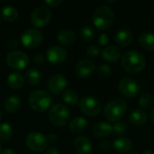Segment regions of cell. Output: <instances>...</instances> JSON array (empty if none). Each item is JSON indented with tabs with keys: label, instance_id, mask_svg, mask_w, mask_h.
Returning <instances> with one entry per match:
<instances>
[{
	"label": "cell",
	"instance_id": "36",
	"mask_svg": "<svg viewBox=\"0 0 154 154\" xmlns=\"http://www.w3.org/2000/svg\"><path fill=\"white\" fill-rule=\"evenodd\" d=\"M108 42H109V38H108V35L106 34V33H102L99 36V38H98V43H99L100 46H106V45H107Z\"/></svg>",
	"mask_w": 154,
	"mask_h": 154
},
{
	"label": "cell",
	"instance_id": "34",
	"mask_svg": "<svg viewBox=\"0 0 154 154\" xmlns=\"http://www.w3.org/2000/svg\"><path fill=\"white\" fill-rule=\"evenodd\" d=\"M86 52L88 54V57H91V58H96L97 57L99 54H100V50L97 46L96 45H88L86 49Z\"/></svg>",
	"mask_w": 154,
	"mask_h": 154
},
{
	"label": "cell",
	"instance_id": "4",
	"mask_svg": "<svg viewBox=\"0 0 154 154\" xmlns=\"http://www.w3.org/2000/svg\"><path fill=\"white\" fill-rule=\"evenodd\" d=\"M52 98L51 95L44 90L32 91L28 98V103L33 111L42 113L48 110L51 105Z\"/></svg>",
	"mask_w": 154,
	"mask_h": 154
},
{
	"label": "cell",
	"instance_id": "47",
	"mask_svg": "<svg viewBox=\"0 0 154 154\" xmlns=\"http://www.w3.org/2000/svg\"><path fill=\"white\" fill-rule=\"evenodd\" d=\"M131 154H136V153H131Z\"/></svg>",
	"mask_w": 154,
	"mask_h": 154
},
{
	"label": "cell",
	"instance_id": "8",
	"mask_svg": "<svg viewBox=\"0 0 154 154\" xmlns=\"http://www.w3.org/2000/svg\"><path fill=\"white\" fill-rule=\"evenodd\" d=\"M118 90L119 92L127 98L136 97L140 91V85L132 78H124L118 83Z\"/></svg>",
	"mask_w": 154,
	"mask_h": 154
},
{
	"label": "cell",
	"instance_id": "3",
	"mask_svg": "<svg viewBox=\"0 0 154 154\" xmlns=\"http://www.w3.org/2000/svg\"><path fill=\"white\" fill-rule=\"evenodd\" d=\"M114 11L110 6L106 5L98 6L93 14V23L95 26L100 31L109 29L114 23Z\"/></svg>",
	"mask_w": 154,
	"mask_h": 154
},
{
	"label": "cell",
	"instance_id": "44",
	"mask_svg": "<svg viewBox=\"0 0 154 154\" xmlns=\"http://www.w3.org/2000/svg\"><path fill=\"white\" fill-rule=\"evenodd\" d=\"M150 117H151V120L154 123V108L152 110V112L150 114Z\"/></svg>",
	"mask_w": 154,
	"mask_h": 154
},
{
	"label": "cell",
	"instance_id": "9",
	"mask_svg": "<svg viewBox=\"0 0 154 154\" xmlns=\"http://www.w3.org/2000/svg\"><path fill=\"white\" fill-rule=\"evenodd\" d=\"M5 61L12 69H23L28 66L30 60L25 52L20 51H12L6 55Z\"/></svg>",
	"mask_w": 154,
	"mask_h": 154
},
{
	"label": "cell",
	"instance_id": "1",
	"mask_svg": "<svg viewBox=\"0 0 154 154\" xmlns=\"http://www.w3.org/2000/svg\"><path fill=\"white\" fill-rule=\"evenodd\" d=\"M121 65L129 74H139L146 66V59L138 51H128L121 57Z\"/></svg>",
	"mask_w": 154,
	"mask_h": 154
},
{
	"label": "cell",
	"instance_id": "11",
	"mask_svg": "<svg viewBox=\"0 0 154 154\" xmlns=\"http://www.w3.org/2000/svg\"><path fill=\"white\" fill-rule=\"evenodd\" d=\"M51 20V13L45 6H39L31 14V22L36 27L46 26Z\"/></svg>",
	"mask_w": 154,
	"mask_h": 154
},
{
	"label": "cell",
	"instance_id": "6",
	"mask_svg": "<svg viewBox=\"0 0 154 154\" xmlns=\"http://www.w3.org/2000/svg\"><path fill=\"white\" fill-rule=\"evenodd\" d=\"M25 144L31 151L42 152L48 147L49 141L44 134L38 132H32L26 135Z\"/></svg>",
	"mask_w": 154,
	"mask_h": 154
},
{
	"label": "cell",
	"instance_id": "32",
	"mask_svg": "<svg viewBox=\"0 0 154 154\" xmlns=\"http://www.w3.org/2000/svg\"><path fill=\"white\" fill-rule=\"evenodd\" d=\"M97 73L100 78H107L112 74V68L106 63H101L97 68Z\"/></svg>",
	"mask_w": 154,
	"mask_h": 154
},
{
	"label": "cell",
	"instance_id": "45",
	"mask_svg": "<svg viewBox=\"0 0 154 154\" xmlns=\"http://www.w3.org/2000/svg\"><path fill=\"white\" fill-rule=\"evenodd\" d=\"M1 118H2V113H1V111H0V120H1Z\"/></svg>",
	"mask_w": 154,
	"mask_h": 154
},
{
	"label": "cell",
	"instance_id": "21",
	"mask_svg": "<svg viewBox=\"0 0 154 154\" xmlns=\"http://www.w3.org/2000/svg\"><path fill=\"white\" fill-rule=\"evenodd\" d=\"M113 148L120 153H127L133 149V143L125 137H119L113 143Z\"/></svg>",
	"mask_w": 154,
	"mask_h": 154
},
{
	"label": "cell",
	"instance_id": "5",
	"mask_svg": "<svg viewBox=\"0 0 154 154\" xmlns=\"http://www.w3.org/2000/svg\"><path fill=\"white\" fill-rule=\"evenodd\" d=\"M49 119L56 126H64L69 120V111L64 105L56 104L49 111Z\"/></svg>",
	"mask_w": 154,
	"mask_h": 154
},
{
	"label": "cell",
	"instance_id": "39",
	"mask_svg": "<svg viewBox=\"0 0 154 154\" xmlns=\"http://www.w3.org/2000/svg\"><path fill=\"white\" fill-rule=\"evenodd\" d=\"M7 45H8V47H9L11 50H14V49H16V48L18 47L19 42H18L16 40H10V41L8 42Z\"/></svg>",
	"mask_w": 154,
	"mask_h": 154
},
{
	"label": "cell",
	"instance_id": "25",
	"mask_svg": "<svg viewBox=\"0 0 154 154\" xmlns=\"http://www.w3.org/2000/svg\"><path fill=\"white\" fill-rule=\"evenodd\" d=\"M5 108L7 112L14 114L20 110L21 108V100L16 96H10L5 98L4 103Z\"/></svg>",
	"mask_w": 154,
	"mask_h": 154
},
{
	"label": "cell",
	"instance_id": "29",
	"mask_svg": "<svg viewBox=\"0 0 154 154\" xmlns=\"http://www.w3.org/2000/svg\"><path fill=\"white\" fill-rule=\"evenodd\" d=\"M95 36H96V32L91 26L85 25L80 29V37L84 42H92Z\"/></svg>",
	"mask_w": 154,
	"mask_h": 154
},
{
	"label": "cell",
	"instance_id": "30",
	"mask_svg": "<svg viewBox=\"0 0 154 154\" xmlns=\"http://www.w3.org/2000/svg\"><path fill=\"white\" fill-rule=\"evenodd\" d=\"M139 106L143 109H150L153 105V97L151 93L144 92L140 96Z\"/></svg>",
	"mask_w": 154,
	"mask_h": 154
},
{
	"label": "cell",
	"instance_id": "22",
	"mask_svg": "<svg viewBox=\"0 0 154 154\" xmlns=\"http://www.w3.org/2000/svg\"><path fill=\"white\" fill-rule=\"evenodd\" d=\"M23 76L18 71H14L10 73L9 76L7 77V85L12 89H19L23 86Z\"/></svg>",
	"mask_w": 154,
	"mask_h": 154
},
{
	"label": "cell",
	"instance_id": "33",
	"mask_svg": "<svg viewBox=\"0 0 154 154\" xmlns=\"http://www.w3.org/2000/svg\"><path fill=\"white\" fill-rule=\"evenodd\" d=\"M128 130V125L124 121H118L113 125V132L117 134H125Z\"/></svg>",
	"mask_w": 154,
	"mask_h": 154
},
{
	"label": "cell",
	"instance_id": "46",
	"mask_svg": "<svg viewBox=\"0 0 154 154\" xmlns=\"http://www.w3.org/2000/svg\"><path fill=\"white\" fill-rule=\"evenodd\" d=\"M1 149H2V148H1V144H0V153H1V152H2V151H1Z\"/></svg>",
	"mask_w": 154,
	"mask_h": 154
},
{
	"label": "cell",
	"instance_id": "40",
	"mask_svg": "<svg viewBox=\"0 0 154 154\" xmlns=\"http://www.w3.org/2000/svg\"><path fill=\"white\" fill-rule=\"evenodd\" d=\"M47 138H48V141L49 142L53 143L58 141V135L56 134H49V136Z\"/></svg>",
	"mask_w": 154,
	"mask_h": 154
},
{
	"label": "cell",
	"instance_id": "13",
	"mask_svg": "<svg viewBox=\"0 0 154 154\" xmlns=\"http://www.w3.org/2000/svg\"><path fill=\"white\" fill-rule=\"evenodd\" d=\"M68 53L66 50L60 46H51L47 50L46 59L49 62L54 65L64 62L67 59Z\"/></svg>",
	"mask_w": 154,
	"mask_h": 154
},
{
	"label": "cell",
	"instance_id": "38",
	"mask_svg": "<svg viewBox=\"0 0 154 154\" xmlns=\"http://www.w3.org/2000/svg\"><path fill=\"white\" fill-rule=\"evenodd\" d=\"M34 62L38 65H42L45 62V57L42 54L38 53L34 56Z\"/></svg>",
	"mask_w": 154,
	"mask_h": 154
},
{
	"label": "cell",
	"instance_id": "26",
	"mask_svg": "<svg viewBox=\"0 0 154 154\" xmlns=\"http://www.w3.org/2000/svg\"><path fill=\"white\" fill-rule=\"evenodd\" d=\"M2 17L7 22H14L18 17V11L13 5H5L1 11Z\"/></svg>",
	"mask_w": 154,
	"mask_h": 154
},
{
	"label": "cell",
	"instance_id": "17",
	"mask_svg": "<svg viewBox=\"0 0 154 154\" xmlns=\"http://www.w3.org/2000/svg\"><path fill=\"white\" fill-rule=\"evenodd\" d=\"M92 132L97 138H106L113 133V125L106 122H98L93 126Z\"/></svg>",
	"mask_w": 154,
	"mask_h": 154
},
{
	"label": "cell",
	"instance_id": "41",
	"mask_svg": "<svg viewBox=\"0 0 154 154\" xmlns=\"http://www.w3.org/2000/svg\"><path fill=\"white\" fill-rule=\"evenodd\" d=\"M45 154H60V152L56 147H51L47 150Z\"/></svg>",
	"mask_w": 154,
	"mask_h": 154
},
{
	"label": "cell",
	"instance_id": "42",
	"mask_svg": "<svg viewBox=\"0 0 154 154\" xmlns=\"http://www.w3.org/2000/svg\"><path fill=\"white\" fill-rule=\"evenodd\" d=\"M0 154H15V152L12 149H5L1 152Z\"/></svg>",
	"mask_w": 154,
	"mask_h": 154
},
{
	"label": "cell",
	"instance_id": "35",
	"mask_svg": "<svg viewBox=\"0 0 154 154\" xmlns=\"http://www.w3.org/2000/svg\"><path fill=\"white\" fill-rule=\"evenodd\" d=\"M99 148H100V150H101L102 152H109V151L113 148V143H110L109 141H104V142L100 143Z\"/></svg>",
	"mask_w": 154,
	"mask_h": 154
},
{
	"label": "cell",
	"instance_id": "7",
	"mask_svg": "<svg viewBox=\"0 0 154 154\" xmlns=\"http://www.w3.org/2000/svg\"><path fill=\"white\" fill-rule=\"evenodd\" d=\"M43 40V36L41 31L29 28L23 32L21 34V42L27 49H34L41 45Z\"/></svg>",
	"mask_w": 154,
	"mask_h": 154
},
{
	"label": "cell",
	"instance_id": "15",
	"mask_svg": "<svg viewBox=\"0 0 154 154\" xmlns=\"http://www.w3.org/2000/svg\"><path fill=\"white\" fill-rule=\"evenodd\" d=\"M134 35L132 32L127 28H122L117 31L115 35V42L120 47H126L133 42Z\"/></svg>",
	"mask_w": 154,
	"mask_h": 154
},
{
	"label": "cell",
	"instance_id": "28",
	"mask_svg": "<svg viewBox=\"0 0 154 154\" xmlns=\"http://www.w3.org/2000/svg\"><path fill=\"white\" fill-rule=\"evenodd\" d=\"M26 79L30 85H38L42 80V75L39 70L35 69H29L26 72Z\"/></svg>",
	"mask_w": 154,
	"mask_h": 154
},
{
	"label": "cell",
	"instance_id": "14",
	"mask_svg": "<svg viewBox=\"0 0 154 154\" xmlns=\"http://www.w3.org/2000/svg\"><path fill=\"white\" fill-rule=\"evenodd\" d=\"M96 69L95 63L90 60H82L75 67V73L80 79H86L91 76Z\"/></svg>",
	"mask_w": 154,
	"mask_h": 154
},
{
	"label": "cell",
	"instance_id": "20",
	"mask_svg": "<svg viewBox=\"0 0 154 154\" xmlns=\"http://www.w3.org/2000/svg\"><path fill=\"white\" fill-rule=\"evenodd\" d=\"M148 121V116L147 114L141 109H135L131 112L129 115V122L135 125V126H141L147 123Z\"/></svg>",
	"mask_w": 154,
	"mask_h": 154
},
{
	"label": "cell",
	"instance_id": "43",
	"mask_svg": "<svg viewBox=\"0 0 154 154\" xmlns=\"http://www.w3.org/2000/svg\"><path fill=\"white\" fill-rule=\"evenodd\" d=\"M143 154H154V151L153 150H146L143 152Z\"/></svg>",
	"mask_w": 154,
	"mask_h": 154
},
{
	"label": "cell",
	"instance_id": "18",
	"mask_svg": "<svg viewBox=\"0 0 154 154\" xmlns=\"http://www.w3.org/2000/svg\"><path fill=\"white\" fill-rule=\"evenodd\" d=\"M74 149L79 154H89L92 151V143L86 136H79L74 141Z\"/></svg>",
	"mask_w": 154,
	"mask_h": 154
},
{
	"label": "cell",
	"instance_id": "27",
	"mask_svg": "<svg viewBox=\"0 0 154 154\" xmlns=\"http://www.w3.org/2000/svg\"><path fill=\"white\" fill-rule=\"evenodd\" d=\"M63 100L66 104L75 106L79 102V94L73 88H68L63 93Z\"/></svg>",
	"mask_w": 154,
	"mask_h": 154
},
{
	"label": "cell",
	"instance_id": "12",
	"mask_svg": "<svg viewBox=\"0 0 154 154\" xmlns=\"http://www.w3.org/2000/svg\"><path fill=\"white\" fill-rule=\"evenodd\" d=\"M67 86H68V80L61 74H54L48 79L47 82L48 90L54 95L60 94Z\"/></svg>",
	"mask_w": 154,
	"mask_h": 154
},
{
	"label": "cell",
	"instance_id": "10",
	"mask_svg": "<svg viewBox=\"0 0 154 154\" xmlns=\"http://www.w3.org/2000/svg\"><path fill=\"white\" fill-rule=\"evenodd\" d=\"M80 111L88 116H97L101 111V104L94 97L87 96L79 101Z\"/></svg>",
	"mask_w": 154,
	"mask_h": 154
},
{
	"label": "cell",
	"instance_id": "16",
	"mask_svg": "<svg viewBox=\"0 0 154 154\" xmlns=\"http://www.w3.org/2000/svg\"><path fill=\"white\" fill-rule=\"evenodd\" d=\"M102 58L107 62H116L121 59V50L116 45L106 46L101 52Z\"/></svg>",
	"mask_w": 154,
	"mask_h": 154
},
{
	"label": "cell",
	"instance_id": "2",
	"mask_svg": "<svg viewBox=\"0 0 154 154\" xmlns=\"http://www.w3.org/2000/svg\"><path fill=\"white\" fill-rule=\"evenodd\" d=\"M126 112V102L122 98H115L106 105L104 108V116L107 121L116 123L125 116Z\"/></svg>",
	"mask_w": 154,
	"mask_h": 154
},
{
	"label": "cell",
	"instance_id": "19",
	"mask_svg": "<svg viewBox=\"0 0 154 154\" xmlns=\"http://www.w3.org/2000/svg\"><path fill=\"white\" fill-rule=\"evenodd\" d=\"M57 41L63 46L72 45L76 41V34L69 29H62L57 34Z\"/></svg>",
	"mask_w": 154,
	"mask_h": 154
},
{
	"label": "cell",
	"instance_id": "31",
	"mask_svg": "<svg viewBox=\"0 0 154 154\" xmlns=\"http://www.w3.org/2000/svg\"><path fill=\"white\" fill-rule=\"evenodd\" d=\"M13 135V130L10 125L6 123L0 124V141L6 142L11 139Z\"/></svg>",
	"mask_w": 154,
	"mask_h": 154
},
{
	"label": "cell",
	"instance_id": "24",
	"mask_svg": "<svg viewBox=\"0 0 154 154\" xmlns=\"http://www.w3.org/2000/svg\"><path fill=\"white\" fill-rule=\"evenodd\" d=\"M139 44L146 51H154V33L143 32L139 36Z\"/></svg>",
	"mask_w": 154,
	"mask_h": 154
},
{
	"label": "cell",
	"instance_id": "23",
	"mask_svg": "<svg viewBox=\"0 0 154 154\" xmlns=\"http://www.w3.org/2000/svg\"><path fill=\"white\" fill-rule=\"evenodd\" d=\"M88 125V121L84 117H75L69 122V128L72 133L79 134L86 131Z\"/></svg>",
	"mask_w": 154,
	"mask_h": 154
},
{
	"label": "cell",
	"instance_id": "37",
	"mask_svg": "<svg viewBox=\"0 0 154 154\" xmlns=\"http://www.w3.org/2000/svg\"><path fill=\"white\" fill-rule=\"evenodd\" d=\"M62 3H63L62 0H50V1H46V2H45V4H46L48 6H50V7H54V8L59 7L60 5H62Z\"/></svg>",
	"mask_w": 154,
	"mask_h": 154
}]
</instances>
